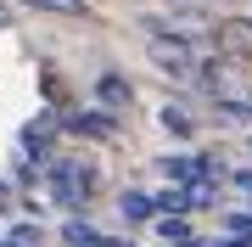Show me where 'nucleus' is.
Wrapping results in <instances>:
<instances>
[{"label": "nucleus", "mask_w": 252, "mask_h": 247, "mask_svg": "<svg viewBox=\"0 0 252 247\" xmlns=\"http://www.w3.org/2000/svg\"><path fill=\"white\" fill-rule=\"evenodd\" d=\"M152 62L162 68V73H174V79H185V73H190V62H196V56H190V45H185V39H168V34H152Z\"/></svg>", "instance_id": "nucleus-1"}, {"label": "nucleus", "mask_w": 252, "mask_h": 247, "mask_svg": "<svg viewBox=\"0 0 252 247\" xmlns=\"http://www.w3.org/2000/svg\"><path fill=\"white\" fill-rule=\"evenodd\" d=\"M90 180H95L90 169H73V163H62V169H56V197H62V202H79V191H90Z\"/></svg>", "instance_id": "nucleus-2"}, {"label": "nucleus", "mask_w": 252, "mask_h": 247, "mask_svg": "<svg viewBox=\"0 0 252 247\" xmlns=\"http://www.w3.org/2000/svg\"><path fill=\"white\" fill-rule=\"evenodd\" d=\"M23 6L51 11V17H84V11H90V0H23Z\"/></svg>", "instance_id": "nucleus-3"}, {"label": "nucleus", "mask_w": 252, "mask_h": 247, "mask_svg": "<svg viewBox=\"0 0 252 247\" xmlns=\"http://www.w3.org/2000/svg\"><path fill=\"white\" fill-rule=\"evenodd\" d=\"M152 213H157V202H152V197H140V191H129V197H124V219H129V225L152 219Z\"/></svg>", "instance_id": "nucleus-4"}, {"label": "nucleus", "mask_w": 252, "mask_h": 247, "mask_svg": "<svg viewBox=\"0 0 252 247\" xmlns=\"http://www.w3.org/2000/svg\"><path fill=\"white\" fill-rule=\"evenodd\" d=\"M219 34H224V45H230V51H241V56L252 51V23H224Z\"/></svg>", "instance_id": "nucleus-5"}, {"label": "nucleus", "mask_w": 252, "mask_h": 247, "mask_svg": "<svg viewBox=\"0 0 252 247\" xmlns=\"http://www.w3.org/2000/svg\"><path fill=\"white\" fill-rule=\"evenodd\" d=\"M95 96H101V101H129V84L107 73V79H101V84H95Z\"/></svg>", "instance_id": "nucleus-6"}, {"label": "nucleus", "mask_w": 252, "mask_h": 247, "mask_svg": "<svg viewBox=\"0 0 252 247\" xmlns=\"http://www.w3.org/2000/svg\"><path fill=\"white\" fill-rule=\"evenodd\" d=\"M162 242H174V247L190 242V225H185V219H162Z\"/></svg>", "instance_id": "nucleus-7"}, {"label": "nucleus", "mask_w": 252, "mask_h": 247, "mask_svg": "<svg viewBox=\"0 0 252 247\" xmlns=\"http://www.w3.org/2000/svg\"><path fill=\"white\" fill-rule=\"evenodd\" d=\"M67 242H73V247H95L101 236H95V230H90V225H67Z\"/></svg>", "instance_id": "nucleus-8"}, {"label": "nucleus", "mask_w": 252, "mask_h": 247, "mask_svg": "<svg viewBox=\"0 0 252 247\" xmlns=\"http://www.w3.org/2000/svg\"><path fill=\"white\" fill-rule=\"evenodd\" d=\"M162 124H168V129H180V135H185V129H190V118H185V112H174V107L162 112Z\"/></svg>", "instance_id": "nucleus-9"}, {"label": "nucleus", "mask_w": 252, "mask_h": 247, "mask_svg": "<svg viewBox=\"0 0 252 247\" xmlns=\"http://www.w3.org/2000/svg\"><path fill=\"white\" fill-rule=\"evenodd\" d=\"M11 23V6H6V0H0V28H6Z\"/></svg>", "instance_id": "nucleus-10"}, {"label": "nucleus", "mask_w": 252, "mask_h": 247, "mask_svg": "<svg viewBox=\"0 0 252 247\" xmlns=\"http://www.w3.org/2000/svg\"><path fill=\"white\" fill-rule=\"evenodd\" d=\"M241 185H247V191H252V174H241Z\"/></svg>", "instance_id": "nucleus-11"}]
</instances>
